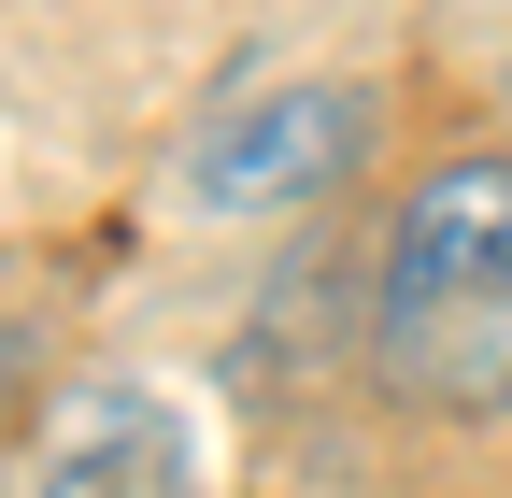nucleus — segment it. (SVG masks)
<instances>
[{
    "instance_id": "nucleus-1",
    "label": "nucleus",
    "mask_w": 512,
    "mask_h": 498,
    "mask_svg": "<svg viewBox=\"0 0 512 498\" xmlns=\"http://www.w3.org/2000/svg\"><path fill=\"white\" fill-rule=\"evenodd\" d=\"M370 356L413 413H512V157H441L413 185Z\"/></svg>"
},
{
    "instance_id": "nucleus-2",
    "label": "nucleus",
    "mask_w": 512,
    "mask_h": 498,
    "mask_svg": "<svg viewBox=\"0 0 512 498\" xmlns=\"http://www.w3.org/2000/svg\"><path fill=\"white\" fill-rule=\"evenodd\" d=\"M356 157V100L342 86H285V100H242V129H214L185 157V200L200 214H271V200H313Z\"/></svg>"
},
{
    "instance_id": "nucleus-3",
    "label": "nucleus",
    "mask_w": 512,
    "mask_h": 498,
    "mask_svg": "<svg viewBox=\"0 0 512 498\" xmlns=\"http://www.w3.org/2000/svg\"><path fill=\"white\" fill-rule=\"evenodd\" d=\"M29 498H200V456H185V427L157 399H86L57 427V456Z\"/></svg>"
}]
</instances>
